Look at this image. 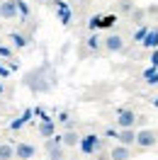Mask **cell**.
I'll list each match as a JSON object with an SVG mask.
<instances>
[{
    "label": "cell",
    "mask_w": 158,
    "mask_h": 160,
    "mask_svg": "<svg viewBox=\"0 0 158 160\" xmlns=\"http://www.w3.org/2000/svg\"><path fill=\"white\" fill-rule=\"evenodd\" d=\"M156 141H158V133L151 129H144L136 133V146H141V148H153Z\"/></svg>",
    "instance_id": "obj_1"
},
{
    "label": "cell",
    "mask_w": 158,
    "mask_h": 160,
    "mask_svg": "<svg viewBox=\"0 0 158 160\" xmlns=\"http://www.w3.org/2000/svg\"><path fill=\"white\" fill-rule=\"evenodd\" d=\"M46 155H49V160H61L63 158V143H61V138H54V136H51V138L46 141Z\"/></svg>",
    "instance_id": "obj_2"
},
{
    "label": "cell",
    "mask_w": 158,
    "mask_h": 160,
    "mask_svg": "<svg viewBox=\"0 0 158 160\" xmlns=\"http://www.w3.org/2000/svg\"><path fill=\"white\" fill-rule=\"evenodd\" d=\"M0 17H3V20L17 17V0H3V2H0Z\"/></svg>",
    "instance_id": "obj_3"
},
{
    "label": "cell",
    "mask_w": 158,
    "mask_h": 160,
    "mask_svg": "<svg viewBox=\"0 0 158 160\" xmlns=\"http://www.w3.org/2000/svg\"><path fill=\"white\" fill-rule=\"evenodd\" d=\"M34 153H37V148H34L32 143H17V146H15V158H20V160L34 158Z\"/></svg>",
    "instance_id": "obj_4"
},
{
    "label": "cell",
    "mask_w": 158,
    "mask_h": 160,
    "mask_svg": "<svg viewBox=\"0 0 158 160\" xmlns=\"http://www.w3.org/2000/svg\"><path fill=\"white\" fill-rule=\"evenodd\" d=\"M78 146H80V150H83V153H95V150H100V138L90 133V136H85V138H80Z\"/></svg>",
    "instance_id": "obj_5"
},
{
    "label": "cell",
    "mask_w": 158,
    "mask_h": 160,
    "mask_svg": "<svg viewBox=\"0 0 158 160\" xmlns=\"http://www.w3.org/2000/svg\"><path fill=\"white\" fill-rule=\"evenodd\" d=\"M117 124L122 126V129H134V124H136V114H134L131 109H122V112H119Z\"/></svg>",
    "instance_id": "obj_6"
},
{
    "label": "cell",
    "mask_w": 158,
    "mask_h": 160,
    "mask_svg": "<svg viewBox=\"0 0 158 160\" xmlns=\"http://www.w3.org/2000/svg\"><path fill=\"white\" fill-rule=\"evenodd\" d=\"M105 49L112 51V53H119V51L124 49V39L119 34H109L107 39H105Z\"/></svg>",
    "instance_id": "obj_7"
},
{
    "label": "cell",
    "mask_w": 158,
    "mask_h": 160,
    "mask_svg": "<svg viewBox=\"0 0 158 160\" xmlns=\"http://www.w3.org/2000/svg\"><path fill=\"white\" fill-rule=\"evenodd\" d=\"M117 141L122 146H134V143H136V131L134 129H122L117 133Z\"/></svg>",
    "instance_id": "obj_8"
},
{
    "label": "cell",
    "mask_w": 158,
    "mask_h": 160,
    "mask_svg": "<svg viewBox=\"0 0 158 160\" xmlns=\"http://www.w3.org/2000/svg\"><path fill=\"white\" fill-rule=\"evenodd\" d=\"M109 158H112V160H129V158H131L129 146H122V143H119V146H114V148H112V153H109Z\"/></svg>",
    "instance_id": "obj_9"
},
{
    "label": "cell",
    "mask_w": 158,
    "mask_h": 160,
    "mask_svg": "<svg viewBox=\"0 0 158 160\" xmlns=\"http://www.w3.org/2000/svg\"><path fill=\"white\" fill-rule=\"evenodd\" d=\"M61 143H63V146H78V143H80V136L76 133V131H66V133L61 136Z\"/></svg>",
    "instance_id": "obj_10"
},
{
    "label": "cell",
    "mask_w": 158,
    "mask_h": 160,
    "mask_svg": "<svg viewBox=\"0 0 158 160\" xmlns=\"http://www.w3.org/2000/svg\"><path fill=\"white\" fill-rule=\"evenodd\" d=\"M144 46H148V49L158 46V29H153V32H146V37H144Z\"/></svg>",
    "instance_id": "obj_11"
},
{
    "label": "cell",
    "mask_w": 158,
    "mask_h": 160,
    "mask_svg": "<svg viewBox=\"0 0 158 160\" xmlns=\"http://www.w3.org/2000/svg\"><path fill=\"white\" fill-rule=\"evenodd\" d=\"M10 158H15V146L3 143V146H0V160H10Z\"/></svg>",
    "instance_id": "obj_12"
},
{
    "label": "cell",
    "mask_w": 158,
    "mask_h": 160,
    "mask_svg": "<svg viewBox=\"0 0 158 160\" xmlns=\"http://www.w3.org/2000/svg\"><path fill=\"white\" fill-rule=\"evenodd\" d=\"M39 133L44 136V138H51V136H54V124H51L49 119H46V121H41V126H39Z\"/></svg>",
    "instance_id": "obj_13"
},
{
    "label": "cell",
    "mask_w": 158,
    "mask_h": 160,
    "mask_svg": "<svg viewBox=\"0 0 158 160\" xmlns=\"http://www.w3.org/2000/svg\"><path fill=\"white\" fill-rule=\"evenodd\" d=\"M144 78H146V82H148V85H156V82H158V70L148 68L146 73H144Z\"/></svg>",
    "instance_id": "obj_14"
},
{
    "label": "cell",
    "mask_w": 158,
    "mask_h": 160,
    "mask_svg": "<svg viewBox=\"0 0 158 160\" xmlns=\"http://www.w3.org/2000/svg\"><path fill=\"white\" fill-rule=\"evenodd\" d=\"M114 22H117V17H112V15H109V17H105V20H100V27H112Z\"/></svg>",
    "instance_id": "obj_15"
},
{
    "label": "cell",
    "mask_w": 158,
    "mask_h": 160,
    "mask_svg": "<svg viewBox=\"0 0 158 160\" xmlns=\"http://www.w3.org/2000/svg\"><path fill=\"white\" fill-rule=\"evenodd\" d=\"M88 46H90V49H97V46H100V39H97V37H90V39H88Z\"/></svg>",
    "instance_id": "obj_16"
},
{
    "label": "cell",
    "mask_w": 158,
    "mask_h": 160,
    "mask_svg": "<svg viewBox=\"0 0 158 160\" xmlns=\"http://www.w3.org/2000/svg\"><path fill=\"white\" fill-rule=\"evenodd\" d=\"M12 41H15V44H17V46H24V39H22L20 34H12Z\"/></svg>",
    "instance_id": "obj_17"
},
{
    "label": "cell",
    "mask_w": 158,
    "mask_h": 160,
    "mask_svg": "<svg viewBox=\"0 0 158 160\" xmlns=\"http://www.w3.org/2000/svg\"><path fill=\"white\" fill-rule=\"evenodd\" d=\"M10 53H12V51L8 49V46H3V44H0V56H10Z\"/></svg>",
    "instance_id": "obj_18"
},
{
    "label": "cell",
    "mask_w": 158,
    "mask_h": 160,
    "mask_svg": "<svg viewBox=\"0 0 158 160\" xmlns=\"http://www.w3.org/2000/svg\"><path fill=\"white\" fill-rule=\"evenodd\" d=\"M122 10H124V12L131 10V2H129V0H124V2H122Z\"/></svg>",
    "instance_id": "obj_19"
},
{
    "label": "cell",
    "mask_w": 158,
    "mask_h": 160,
    "mask_svg": "<svg viewBox=\"0 0 158 160\" xmlns=\"http://www.w3.org/2000/svg\"><path fill=\"white\" fill-rule=\"evenodd\" d=\"M151 61H153V66H158V51L153 53V58H151Z\"/></svg>",
    "instance_id": "obj_20"
},
{
    "label": "cell",
    "mask_w": 158,
    "mask_h": 160,
    "mask_svg": "<svg viewBox=\"0 0 158 160\" xmlns=\"http://www.w3.org/2000/svg\"><path fill=\"white\" fill-rule=\"evenodd\" d=\"M156 107H158V100H156Z\"/></svg>",
    "instance_id": "obj_21"
},
{
    "label": "cell",
    "mask_w": 158,
    "mask_h": 160,
    "mask_svg": "<svg viewBox=\"0 0 158 160\" xmlns=\"http://www.w3.org/2000/svg\"><path fill=\"white\" fill-rule=\"evenodd\" d=\"M0 90H3V88H0Z\"/></svg>",
    "instance_id": "obj_22"
}]
</instances>
